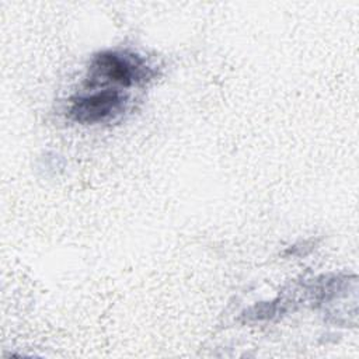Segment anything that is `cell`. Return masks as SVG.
Listing matches in <instances>:
<instances>
[{
    "label": "cell",
    "instance_id": "obj_1",
    "mask_svg": "<svg viewBox=\"0 0 359 359\" xmlns=\"http://www.w3.org/2000/svg\"><path fill=\"white\" fill-rule=\"evenodd\" d=\"M91 70L94 79H104L122 86H130L150 77L149 67L142 65L137 57H129L115 52H105L95 56Z\"/></svg>",
    "mask_w": 359,
    "mask_h": 359
},
{
    "label": "cell",
    "instance_id": "obj_2",
    "mask_svg": "<svg viewBox=\"0 0 359 359\" xmlns=\"http://www.w3.org/2000/svg\"><path fill=\"white\" fill-rule=\"evenodd\" d=\"M125 97L116 90H102L73 101L70 115L81 123H97L105 121L123 109Z\"/></svg>",
    "mask_w": 359,
    "mask_h": 359
}]
</instances>
